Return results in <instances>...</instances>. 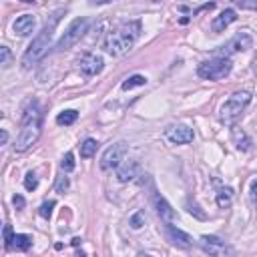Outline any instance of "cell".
Instances as JSON below:
<instances>
[{"label":"cell","mask_w":257,"mask_h":257,"mask_svg":"<svg viewBox=\"0 0 257 257\" xmlns=\"http://www.w3.org/2000/svg\"><path fill=\"white\" fill-rule=\"evenodd\" d=\"M40 128H42V112L38 108L36 102H32L24 114H22V120H20V131H18V137L14 141V151L18 153H24L28 151L40 137Z\"/></svg>","instance_id":"1"},{"label":"cell","mask_w":257,"mask_h":257,"mask_svg":"<svg viewBox=\"0 0 257 257\" xmlns=\"http://www.w3.org/2000/svg\"><path fill=\"white\" fill-rule=\"evenodd\" d=\"M141 36V22L133 20V22H124L120 24L116 30L108 32L106 40H104V52L110 56H122L124 52H128L133 48V44L137 42V38Z\"/></svg>","instance_id":"2"},{"label":"cell","mask_w":257,"mask_h":257,"mask_svg":"<svg viewBox=\"0 0 257 257\" xmlns=\"http://www.w3.org/2000/svg\"><path fill=\"white\" fill-rule=\"evenodd\" d=\"M60 14H62L60 10L54 12V14L50 16V22H46L44 28H42V30L34 36V40L30 42V46L26 48V52H24V56H22V66H24V68H30V66H34L38 60L44 58V54H46L48 48H50L52 34H54V28H56V24H58Z\"/></svg>","instance_id":"3"},{"label":"cell","mask_w":257,"mask_h":257,"mask_svg":"<svg viewBox=\"0 0 257 257\" xmlns=\"http://www.w3.org/2000/svg\"><path fill=\"white\" fill-rule=\"evenodd\" d=\"M251 102V94L249 92H245V90H241V92H235V94H231L225 102H223V106H221V120L225 122V124H235L237 122V118L243 114V110H245V106Z\"/></svg>","instance_id":"4"},{"label":"cell","mask_w":257,"mask_h":257,"mask_svg":"<svg viewBox=\"0 0 257 257\" xmlns=\"http://www.w3.org/2000/svg\"><path fill=\"white\" fill-rule=\"evenodd\" d=\"M231 68H233V62L227 56H217L201 62L197 68V74L205 80H221L231 72Z\"/></svg>","instance_id":"5"},{"label":"cell","mask_w":257,"mask_h":257,"mask_svg":"<svg viewBox=\"0 0 257 257\" xmlns=\"http://www.w3.org/2000/svg\"><path fill=\"white\" fill-rule=\"evenodd\" d=\"M86 30H88V20H86V18H74V20L68 24V28L64 30V34L60 36V40L56 42V50H58V52H64V50L72 48V46L84 36Z\"/></svg>","instance_id":"6"},{"label":"cell","mask_w":257,"mask_h":257,"mask_svg":"<svg viewBox=\"0 0 257 257\" xmlns=\"http://www.w3.org/2000/svg\"><path fill=\"white\" fill-rule=\"evenodd\" d=\"M126 151H128V147H126L124 141H118V143L110 145V147L102 153V157H100V169H102V171H108V169L118 167V165L124 161Z\"/></svg>","instance_id":"7"},{"label":"cell","mask_w":257,"mask_h":257,"mask_svg":"<svg viewBox=\"0 0 257 257\" xmlns=\"http://www.w3.org/2000/svg\"><path fill=\"white\" fill-rule=\"evenodd\" d=\"M165 137L175 145H187L193 141L195 135H193V128H189L187 124H171V126H167Z\"/></svg>","instance_id":"8"},{"label":"cell","mask_w":257,"mask_h":257,"mask_svg":"<svg viewBox=\"0 0 257 257\" xmlns=\"http://www.w3.org/2000/svg\"><path fill=\"white\" fill-rule=\"evenodd\" d=\"M78 66H80V70H82L86 76H94V74H98V72L104 68V60H102V56H98V54L86 52V54L78 60Z\"/></svg>","instance_id":"9"},{"label":"cell","mask_w":257,"mask_h":257,"mask_svg":"<svg viewBox=\"0 0 257 257\" xmlns=\"http://www.w3.org/2000/svg\"><path fill=\"white\" fill-rule=\"evenodd\" d=\"M251 44H253V38H251L247 32H239V34H235V36L223 46V54H233V52L249 50Z\"/></svg>","instance_id":"10"},{"label":"cell","mask_w":257,"mask_h":257,"mask_svg":"<svg viewBox=\"0 0 257 257\" xmlns=\"http://www.w3.org/2000/svg\"><path fill=\"white\" fill-rule=\"evenodd\" d=\"M165 233H167V239H169L173 245H177V247L189 249V247L193 245V239H191V237H189L185 231L177 229L173 223H165Z\"/></svg>","instance_id":"11"},{"label":"cell","mask_w":257,"mask_h":257,"mask_svg":"<svg viewBox=\"0 0 257 257\" xmlns=\"http://www.w3.org/2000/svg\"><path fill=\"white\" fill-rule=\"evenodd\" d=\"M201 247H203V251H207V253H211V255H225V253L231 251V249L225 245V241H221V239L215 237V235H203V237H201Z\"/></svg>","instance_id":"12"},{"label":"cell","mask_w":257,"mask_h":257,"mask_svg":"<svg viewBox=\"0 0 257 257\" xmlns=\"http://www.w3.org/2000/svg\"><path fill=\"white\" fill-rule=\"evenodd\" d=\"M34 26H36V18H34L32 14H22V16H18V18L14 20V24H12V28H14V32H16L18 36H28V34H32V32H34Z\"/></svg>","instance_id":"13"},{"label":"cell","mask_w":257,"mask_h":257,"mask_svg":"<svg viewBox=\"0 0 257 257\" xmlns=\"http://www.w3.org/2000/svg\"><path fill=\"white\" fill-rule=\"evenodd\" d=\"M153 203H155V209H157V215L161 217V221H165V223H173V221L177 219V215H175V209H173V207L167 203V199H165V197H161V195H155Z\"/></svg>","instance_id":"14"},{"label":"cell","mask_w":257,"mask_h":257,"mask_svg":"<svg viewBox=\"0 0 257 257\" xmlns=\"http://www.w3.org/2000/svg\"><path fill=\"white\" fill-rule=\"evenodd\" d=\"M139 175V163L137 161H124L116 167V179L118 183H128Z\"/></svg>","instance_id":"15"},{"label":"cell","mask_w":257,"mask_h":257,"mask_svg":"<svg viewBox=\"0 0 257 257\" xmlns=\"http://www.w3.org/2000/svg\"><path fill=\"white\" fill-rule=\"evenodd\" d=\"M237 20V12L233 10V8H227V10H223L219 16H215L213 18V22H211V28H213V32H223L231 22H235Z\"/></svg>","instance_id":"16"},{"label":"cell","mask_w":257,"mask_h":257,"mask_svg":"<svg viewBox=\"0 0 257 257\" xmlns=\"http://www.w3.org/2000/svg\"><path fill=\"white\" fill-rule=\"evenodd\" d=\"M231 139H233V143H235V147H237L239 151H249V149H251V139H249L247 133L241 131L239 126H233V128H231Z\"/></svg>","instance_id":"17"},{"label":"cell","mask_w":257,"mask_h":257,"mask_svg":"<svg viewBox=\"0 0 257 257\" xmlns=\"http://www.w3.org/2000/svg\"><path fill=\"white\" fill-rule=\"evenodd\" d=\"M12 247L18 249V251H28L32 247V237L30 235H24V233H14Z\"/></svg>","instance_id":"18"},{"label":"cell","mask_w":257,"mask_h":257,"mask_svg":"<svg viewBox=\"0 0 257 257\" xmlns=\"http://www.w3.org/2000/svg\"><path fill=\"white\" fill-rule=\"evenodd\" d=\"M215 201H217V205H219L221 209H227V207H231V201H233V189H229V187L221 189V191L217 193Z\"/></svg>","instance_id":"19"},{"label":"cell","mask_w":257,"mask_h":257,"mask_svg":"<svg viewBox=\"0 0 257 257\" xmlns=\"http://www.w3.org/2000/svg\"><path fill=\"white\" fill-rule=\"evenodd\" d=\"M76 118H78V112H76V110H72V108H68V110H62V112H58V116H56V122H58L60 126H68V124H72Z\"/></svg>","instance_id":"20"},{"label":"cell","mask_w":257,"mask_h":257,"mask_svg":"<svg viewBox=\"0 0 257 257\" xmlns=\"http://www.w3.org/2000/svg\"><path fill=\"white\" fill-rule=\"evenodd\" d=\"M96 149H98V143H96L94 139H86V141L80 145V157H82V159H90V157H94Z\"/></svg>","instance_id":"21"},{"label":"cell","mask_w":257,"mask_h":257,"mask_svg":"<svg viewBox=\"0 0 257 257\" xmlns=\"http://www.w3.org/2000/svg\"><path fill=\"white\" fill-rule=\"evenodd\" d=\"M145 84H147V78H145V76L133 74V76H128V78L122 82V90H131V88H135V86H145Z\"/></svg>","instance_id":"22"},{"label":"cell","mask_w":257,"mask_h":257,"mask_svg":"<svg viewBox=\"0 0 257 257\" xmlns=\"http://www.w3.org/2000/svg\"><path fill=\"white\" fill-rule=\"evenodd\" d=\"M68 187H70V181H68V177L66 175H60V177H56V183H54V191L56 193H66L68 191Z\"/></svg>","instance_id":"23"},{"label":"cell","mask_w":257,"mask_h":257,"mask_svg":"<svg viewBox=\"0 0 257 257\" xmlns=\"http://www.w3.org/2000/svg\"><path fill=\"white\" fill-rule=\"evenodd\" d=\"M36 187H38V177H36V173L28 171L26 177H24V189L26 191H34Z\"/></svg>","instance_id":"24"},{"label":"cell","mask_w":257,"mask_h":257,"mask_svg":"<svg viewBox=\"0 0 257 257\" xmlns=\"http://www.w3.org/2000/svg\"><path fill=\"white\" fill-rule=\"evenodd\" d=\"M60 169H62L64 173H70V171L74 169V155H72V153H66V155L62 157V161H60Z\"/></svg>","instance_id":"25"},{"label":"cell","mask_w":257,"mask_h":257,"mask_svg":"<svg viewBox=\"0 0 257 257\" xmlns=\"http://www.w3.org/2000/svg\"><path fill=\"white\" fill-rule=\"evenodd\" d=\"M54 201H44L42 205H40V209H38V213H40V217L42 219H50V215H52V209H54Z\"/></svg>","instance_id":"26"},{"label":"cell","mask_w":257,"mask_h":257,"mask_svg":"<svg viewBox=\"0 0 257 257\" xmlns=\"http://www.w3.org/2000/svg\"><path fill=\"white\" fill-rule=\"evenodd\" d=\"M10 60H12V54H10L8 46H0V64L4 68H8L10 66Z\"/></svg>","instance_id":"27"},{"label":"cell","mask_w":257,"mask_h":257,"mask_svg":"<svg viewBox=\"0 0 257 257\" xmlns=\"http://www.w3.org/2000/svg\"><path fill=\"white\" fill-rule=\"evenodd\" d=\"M187 211H189L191 215H195L197 219H207V215H205V211H201L197 203H191V201H187Z\"/></svg>","instance_id":"28"},{"label":"cell","mask_w":257,"mask_h":257,"mask_svg":"<svg viewBox=\"0 0 257 257\" xmlns=\"http://www.w3.org/2000/svg\"><path fill=\"white\" fill-rule=\"evenodd\" d=\"M143 225H145V213L139 211V213H135V215L131 217V227H133V229H141Z\"/></svg>","instance_id":"29"},{"label":"cell","mask_w":257,"mask_h":257,"mask_svg":"<svg viewBox=\"0 0 257 257\" xmlns=\"http://www.w3.org/2000/svg\"><path fill=\"white\" fill-rule=\"evenodd\" d=\"M2 237H4V245H6V247H12L14 233H12V227H10V225H4V229H2Z\"/></svg>","instance_id":"30"},{"label":"cell","mask_w":257,"mask_h":257,"mask_svg":"<svg viewBox=\"0 0 257 257\" xmlns=\"http://www.w3.org/2000/svg\"><path fill=\"white\" fill-rule=\"evenodd\" d=\"M233 2L245 10H257V0H233Z\"/></svg>","instance_id":"31"},{"label":"cell","mask_w":257,"mask_h":257,"mask_svg":"<svg viewBox=\"0 0 257 257\" xmlns=\"http://www.w3.org/2000/svg\"><path fill=\"white\" fill-rule=\"evenodd\" d=\"M12 205L16 207V211H20V209H24L26 201H24V197H22V195H14V197H12Z\"/></svg>","instance_id":"32"},{"label":"cell","mask_w":257,"mask_h":257,"mask_svg":"<svg viewBox=\"0 0 257 257\" xmlns=\"http://www.w3.org/2000/svg\"><path fill=\"white\" fill-rule=\"evenodd\" d=\"M251 201H257V179L251 183Z\"/></svg>","instance_id":"33"},{"label":"cell","mask_w":257,"mask_h":257,"mask_svg":"<svg viewBox=\"0 0 257 257\" xmlns=\"http://www.w3.org/2000/svg\"><path fill=\"white\" fill-rule=\"evenodd\" d=\"M6 141H8V133H6V128H2L0 131V145H6Z\"/></svg>","instance_id":"34"},{"label":"cell","mask_w":257,"mask_h":257,"mask_svg":"<svg viewBox=\"0 0 257 257\" xmlns=\"http://www.w3.org/2000/svg\"><path fill=\"white\" fill-rule=\"evenodd\" d=\"M112 0H90V4H108Z\"/></svg>","instance_id":"35"},{"label":"cell","mask_w":257,"mask_h":257,"mask_svg":"<svg viewBox=\"0 0 257 257\" xmlns=\"http://www.w3.org/2000/svg\"><path fill=\"white\" fill-rule=\"evenodd\" d=\"M20 2H26V4H30V2H34V0H20Z\"/></svg>","instance_id":"36"},{"label":"cell","mask_w":257,"mask_h":257,"mask_svg":"<svg viewBox=\"0 0 257 257\" xmlns=\"http://www.w3.org/2000/svg\"><path fill=\"white\" fill-rule=\"evenodd\" d=\"M153 2H161V0H153Z\"/></svg>","instance_id":"37"}]
</instances>
